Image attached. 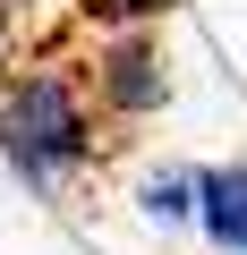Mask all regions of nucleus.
<instances>
[{"instance_id":"obj_1","label":"nucleus","mask_w":247,"mask_h":255,"mask_svg":"<svg viewBox=\"0 0 247 255\" xmlns=\"http://www.w3.org/2000/svg\"><path fill=\"white\" fill-rule=\"evenodd\" d=\"M0 162L34 196H60V179H77L94 162V102L68 68H51V60L9 68V85H0Z\"/></svg>"},{"instance_id":"obj_2","label":"nucleus","mask_w":247,"mask_h":255,"mask_svg":"<svg viewBox=\"0 0 247 255\" xmlns=\"http://www.w3.org/2000/svg\"><path fill=\"white\" fill-rule=\"evenodd\" d=\"M171 102V60L145 26H119L102 51H94V111L111 119H154Z\"/></svg>"},{"instance_id":"obj_3","label":"nucleus","mask_w":247,"mask_h":255,"mask_svg":"<svg viewBox=\"0 0 247 255\" xmlns=\"http://www.w3.org/2000/svg\"><path fill=\"white\" fill-rule=\"evenodd\" d=\"M196 230H205L222 255H247V162L196 170Z\"/></svg>"},{"instance_id":"obj_4","label":"nucleus","mask_w":247,"mask_h":255,"mask_svg":"<svg viewBox=\"0 0 247 255\" xmlns=\"http://www.w3.org/2000/svg\"><path fill=\"white\" fill-rule=\"evenodd\" d=\"M137 204H145V221L188 230V221H196V170H154V179L137 187Z\"/></svg>"},{"instance_id":"obj_5","label":"nucleus","mask_w":247,"mask_h":255,"mask_svg":"<svg viewBox=\"0 0 247 255\" xmlns=\"http://www.w3.org/2000/svg\"><path fill=\"white\" fill-rule=\"evenodd\" d=\"M171 9H179V0H85V17H102L111 34H119V26H162Z\"/></svg>"}]
</instances>
